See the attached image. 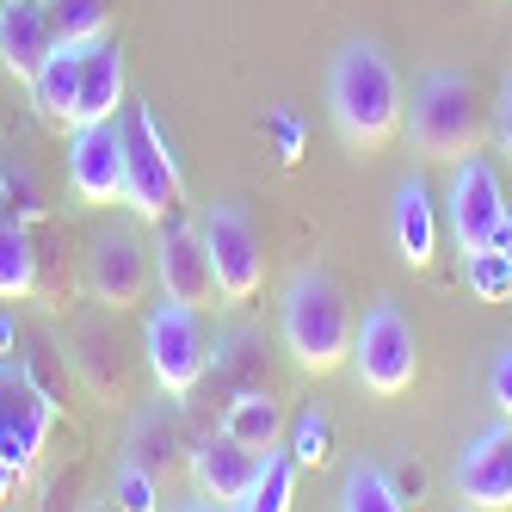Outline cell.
I'll use <instances>...</instances> for the list:
<instances>
[{
  "label": "cell",
  "instance_id": "cell-28",
  "mask_svg": "<svg viewBox=\"0 0 512 512\" xmlns=\"http://www.w3.org/2000/svg\"><path fill=\"white\" fill-rule=\"evenodd\" d=\"M494 130H500V149L512 155V81H506L500 99H494Z\"/></svg>",
  "mask_w": 512,
  "mask_h": 512
},
{
  "label": "cell",
  "instance_id": "cell-5",
  "mask_svg": "<svg viewBox=\"0 0 512 512\" xmlns=\"http://www.w3.org/2000/svg\"><path fill=\"white\" fill-rule=\"evenodd\" d=\"M352 371L371 395H408L420 371V340L395 303H371L352 327Z\"/></svg>",
  "mask_w": 512,
  "mask_h": 512
},
{
  "label": "cell",
  "instance_id": "cell-13",
  "mask_svg": "<svg viewBox=\"0 0 512 512\" xmlns=\"http://www.w3.org/2000/svg\"><path fill=\"white\" fill-rule=\"evenodd\" d=\"M457 500L482 512L512 506V420L469 438V451L457 457Z\"/></svg>",
  "mask_w": 512,
  "mask_h": 512
},
{
  "label": "cell",
  "instance_id": "cell-21",
  "mask_svg": "<svg viewBox=\"0 0 512 512\" xmlns=\"http://www.w3.org/2000/svg\"><path fill=\"white\" fill-rule=\"evenodd\" d=\"M38 284V253H31V235L19 223H0V303L31 297Z\"/></svg>",
  "mask_w": 512,
  "mask_h": 512
},
{
  "label": "cell",
  "instance_id": "cell-26",
  "mask_svg": "<svg viewBox=\"0 0 512 512\" xmlns=\"http://www.w3.org/2000/svg\"><path fill=\"white\" fill-rule=\"evenodd\" d=\"M463 272H469V290L482 303H506L512 297V266L500 260V247H488V253H469L463 260Z\"/></svg>",
  "mask_w": 512,
  "mask_h": 512
},
{
  "label": "cell",
  "instance_id": "cell-6",
  "mask_svg": "<svg viewBox=\"0 0 512 512\" xmlns=\"http://www.w3.org/2000/svg\"><path fill=\"white\" fill-rule=\"evenodd\" d=\"M142 352H149V371L167 395H192L210 371V346H204V327L192 303H173L161 297L142 321Z\"/></svg>",
  "mask_w": 512,
  "mask_h": 512
},
{
  "label": "cell",
  "instance_id": "cell-16",
  "mask_svg": "<svg viewBox=\"0 0 512 512\" xmlns=\"http://www.w3.org/2000/svg\"><path fill=\"white\" fill-rule=\"evenodd\" d=\"M81 56H87V44H75V38H56V44H50V56H44V68L31 75V105H38V112H44L56 130H75Z\"/></svg>",
  "mask_w": 512,
  "mask_h": 512
},
{
  "label": "cell",
  "instance_id": "cell-12",
  "mask_svg": "<svg viewBox=\"0 0 512 512\" xmlns=\"http://www.w3.org/2000/svg\"><path fill=\"white\" fill-rule=\"evenodd\" d=\"M149 247H155V284H161V297L192 303V309H204V303L216 297V266H210L204 229L161 216V229H155Z\"/></svg>",
  "mask_w": 512,
  "mask_h": 512
},
{
  "label": "cell",
  "instance_id": "cell-8",
  "mask_svg": "<svg viewBox=\"0 0 512 512\" xmlns=\"http://www.w3.org/2000/svg\"><path fill=\"white\" fill-rule=\"evenodd\" d=\"M68 192L93 210L124 204V124L118 118L68 130Z\"/></svg>",
  "mask_w": 512,
  "mask_h": 512
},
{
  "label": "cell",
  "instance_id": "cell-15",
  "mask_svg": "<svg viewBox=\"0 0 512 512\" xmlns=\"http://www.w3.org/2000/svg\"><path fill=\"white\" fill-rule=\"evenodd\" d=\"M260 457H266V451H247L241 438L216 432V438H204V445L192 451V482H198L216 506H241L247 488H253V475H260Z\"/></svg>",
  "mask_w": 512,
  "mask_h": 512
},
{
  "label": "cell",
  "instance_id": "cell-14",
  "mask_svg": "<svg viewBox=\"0 0 512 512\" xmlns=\"http://www.w3.org/2000/svg\"><path fill=\"white\" fill-rule=\"evenodd\" d=\"M56 44V19H50V0H0V68L13 81L31 87V75L44 68Z\"/></svg>",
  "mask_w": 512,
  "mask_h": 512
},
{
  "label": "cell",
  "instance_id": "cell-2",
  "mask_svg": "<svg viewBox=\"0 0 512 512\" xmlns=\"http://www.w3.org/2000/svg\"><path fill=\"white\" fill-rule=\"evenodd\" d=\"M278 327H284V346L297 358V371L327 377L352 358V315H346V290L334 284V272L303 266L290 272L284 284V303H278Z\"/></svg>",
  "mask_w": 512,
  "mask_h": 512
},
{
  "label": "cell",
  "instance_id": "cell-27",
  "mask_svg": "<svg viewBox=\"0 0 512 512\" xmlns=\"http://www.w3.org/2000/svg\"><path fill=\"white\" fill-rule=\"evenodd\" d=\"M488 401L500 408V420H512V346H500L488 364Z\"/></svg>",
  "mask_w": 512,
  "mask_h": 512
},
{
  "label": "cell",
  "instance_id": "cell-23",
  "mask_svg": "<svg viewBox=\"0 0 512 512\" xmlns=\"http://www.w3.org/2000/svg\"><path fill=\"white\" fill-rule=\"evenodd\" d=\"M50 19H56V38L93 44L112 31V0H50Z\"/></svg>",
  "mask_w": 512,
  "mask_h": 512
},
{
  "label": "cell",
  "instance_id": "cell-20",
  "mask_svg": "<svg viewBox=\"0 0 512 512\" xmlns=\"http://www.w3.org/2000/svg\"><path fill=\"white\" fill-rule=\"evenodd\" d=\"M290 494H297V457L272 445V451L260 457V475H253V488H247L241 512H284Z\"/></svg>",
  "mask_w": 512,
  "mask_h": 512
},
{
  "label": "cell",
  "instance_id": "cell-19",
  "mask_svg": "<svg viewBox=\"0 0 512 512\" xmlns=\"http://www.w3.org/2000/svg\"><path fill=\"white\" fill-rule=\"evenodd\" d=\"M223 432L241 438L247 451H272L284 438V408L272 401V389H235V401L223 408Z\"/></svg>",
  "mask_w": 512,
  "mask_h": 512
},
{
  "label": "cell",
  "instance_id": "cell-25",
  "mask_svg": "<svg viewBox=\"0 0 512 512\" xmlns=\"http://www.w3.org/2000/svg\"><path fill=\"white\" fill-rule=\"evenodd\" d=\"M112 500H118V506H130V512H155V506H161L155 469H149V463H136V457H124V463H118V475H112Z\"/></svg>",
  "mask_w": 512,
  "mask_h": 512
},
{
  "label": "cell",
  "instance_id": "cell-11",
  "mask_svg": "<svg viewBox=\"0 0 512 512\" xmlns=\"http://www.w3.org/2000/svg\"><path fill=\"white\" fill-rule=\"evenodd\" d=\"M50 426H56V401L31 383L19 364H0V457L25 475L38 463Z\"/></svg>",
  "mask_w": 512,
  "mask_h": 512
},
{
  "label": "cell",
  "instance_id": "cell-17",
  "mask_svg": "<svg viewBox=\"0 0 512 512\" xmlns=\"http://www.w3.org/2000/svg\"><path fill=\"white\" fill-rule=\"evenodd\" d=\"M124 112V50L112 44V31L87 44L81 56V99H75V124H99Z\"/></svg>",
  "mask_w": 512,
  "mask_h": 512
},
{
  "label": "cell",
  "instance_id": "cell-9",
  "mask_svg": "<svg viewBox=\"0 0 512 512\" xmlns=\"http://www.w3.org/2000/svg\"><path fill=\"white\" fill-rule=\"evenodd\" d=\"M204 247H210V266H216V297L229 303H253L260 297V235L241 216V204H210L204 210Z\"/></svg>",
  "mask_w": 512,
  "mask_h": 512
},
{
  "label": "cell",
  "instance_id": "cell-31",
  "mask_svg": "<svg viewBox=\"0 0 512 512\" xmlns=\"http://www.w3.org/2000/svg\"><path fill=\"white\" fill-rule=\"evenodd\" d=\"M494 247H500V260H506V266H512V223H506V229H500V241H494Z\"/></svg>",
  "mask_w": 512,
  "mask_h": 512
},
{
  "label": "cell",
  "instance_id": "cell-24",
  "mask_svg": "<svg viewBox=\"0 0 512 512\" xmlns=\"http://www.w3.org/2000/svg\"><path fill=\"white\" fill-rule=\"evenodd\" d=\"M290 457H297V469H321L327 457H334V426H327V414H297L290 420Z\"/></svg>",
  "mask_w": 512,
  "mask_h": 512
},
{
  "label": "cell",
  "instance_id": "cell-10",
  "mask_svg": "<svg viewBox=\"0 0 512 512\" xmlns=\"http://www.w3.org/2000/svg\"><path fill=\"white\" fill-rule=\"evenodd\" d=\"M149 278H155V247L142 241L136 229H99L93 253H87V284L105 309H130L149 297Z\"/></svg>",
  "mask_w": 512,
  "mask_h": 512
},
{
  "label": "cell",
  "instance_id": "cell-1",
  "mask_svg": "<svg viewBox=\"0 0 512 512\" xmlns=\"http://www.w3.org/2000/svg\"><path fill=\"white\" fill-rule=\"evenodd\" d=\"M327 112H334V130L346 149H383V142L401 130V81L377 44H346L327 68Z\"/></svg>",
  "mask_w": 512,
  "mask_h": 512
},
{
  "label": "cell",
  "instance_id": "cell-30",
  "mask_svg": "<svg viewBox=\"0 0 512 512\" xmlns=\"http://www.w3.org/2000/svg\"><path fill=\"white\" fill-rule=\"evenodd\" d=\"M13 482H19V469H13L7 457H0V500H7V494H13Z\"/></svg>",
  "mask_w": 512,
  "mask_h": 512
},
{
  "label": "cell",
  "instance_id": "cell-3",
  "mask_svg": "<svg viewBox=\"0 0 512 512\" xmlns=\"http://www.w3.org/2000/svg\"><path fill=\"white\" fill-rule=\"evenodd\" d=\"M414 142L426 161H463L482 149V99H475L469 75H451V68H432V75L414 87Z\"/></svg>",
  "mask_w": 512,
  "mask_h": 512
},
{
  "label": "cell",
  "instance_id": "cell-18",
  "mask_svg": "<svg viewBox=\"0 0 512 512\" xmlns=\"http://www.w3.org/2000/svg\"><path fill=\"white\" fill-rule=\"evenodd\" d=\"M395 253L408 266H432V253H438V210L420 179L395 186Z\"/></svg>",
  "mask_w": 512,
  "mask_h": 512
},
{
  "label": "cell",
  "instance_id": "cell-4",
  "mask_svg": "<svg viewBox=\"0 0 512 512\" xmlns=\"http://www.w3.org/2000/svg\"><path fill=\"white\" fill-rule=\"evenodd\" d=\"M124 204L142 216V223H161L186 204V179H179V161L167 149L161 124L149 118V105H124Z\"/></svg>",
  "mask_w": 512,
  "mask_h": 512
},
{
  "label": "cell",
  "instance_id": "cell-29",
  "mask_svg": "<svg viewBox=\"0 0 512 512\" xmlns=\"http://www.w3.org/2000/svg\"><path fill=\"white\" fill-rule=\"evenodd\" d=\"M389 482H395V494H401V500H420V494H426V469L414 463V469H401V475H389Z\"/></svg>",
  "mask_w": 512,
  "mask_h": 512
},
{
  "label": "cell",
  "instance_id": "cell-7",
  "mask_svg": "<svg viewBox=\"0 0 512 512\" xmlns=\"http://www.w3.org/2000/svg\"><path fill=\"white\" fill-rule=\"evenodd\" d=\"M445 216H451V241L457 253L469 260V253H488L500 241V229L512 223L506 210V192H500V173L482 161V149L463 155L451 167V192H445Z\"/></svg>",
  "mask_w": 512,
  "mask_h": 512
},
{
  "label": "cell",
  "instance_id": "cell-22",
  "mask_svg": "<svg viewBox=\"0 0 512 512\" xmlns=\"http://www.w3.org/2000/svg\"><path fill=\"white\" fill-rule=\"evenodd\" d=\"M408 500L395 494V482H389V469H377V463H352L346 469V482H340V512H401Z\"/></svg>",
  "mask_w": 512,
  "mask_h": 512
}]
</instances>
